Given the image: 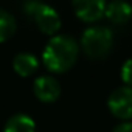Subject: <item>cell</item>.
Segmentation results:
<instances>
[{"mask_svg": "<svg viewBox=\"0 0 132 132\" xmlns=\"http://www.w3.org/2000/svg\"><path fill=\"white\" fill-rule=\"evenodd\" d=\"M79 44L69 34H56L50 37L42 51V62L50 73L61 75L69 72L79 57Z\"/></svg>", "mask_w": 132, "mask_h": 132, "instance_id": "1", "label": "cell"}, {"mask_svg": "<svg viewBox=\"0 0 132 132\" xmlns=\"http://www.w3.org/2000/svg\"><path fill=\"white\" fill-rule=\"evenodd\" d=\"M81 51L92 61L106 59L113 48V33L103 25H93L84 30L79 40Z\"/></svg>", "mask_w": 132, "mask_h": 132, "instance_id": "2", "label": "cell"}, {"mask_svg": "<svg viewBox=\"0 0 132 132\" xmlns=\"http://www.w3.org/2000/svg\"><path fill=\"white\" fill-rule=\"evenodd\" d=\"M22 11L47 36L53 37L61 30L62 22L59 13L42 0H25L22 3Z\"/></svg>", "mask_w": 132, "mask_h": 132, "instance_id": "3", "label": "cell"}, {"mask_svg": "<svg viewBox=\"0 0 132 132\" xmlns=\"http://www.w3.org/2000/svg\"><path fill=\"white\" fill-rule=\"evenodd\" d=\"M107 109L117 120L132 121V87H117L107 98Z\"/></svg>", "mask_w": 132, "mask_h": 132, "instance_id": "4", "label": "cell"}, {"mask_svg": "<svg viewBox=\"0 0 132 132\" xmlns=\"http://www.w3.org/2000/svg\"><path fill=\"white\" fill-rule=\"evenodd\" d=\"M61 92H62V89H61L59 81L51 75L37 76L33 82V93L44 104L56 103L61 96Z\"/></svg>", "mask_w": 132, "mask_h": 132, "instance_id": "5", "label": "cell"}, {"mask_svg": "<svg viewBox=\"0 0 132 132\" xmlns=\"http://www.w3.org/2000/svg\"><path fill=\"white\" fill-rule=\"evenodd\" d=\"M76 17L86 23H95L104 16L107 0H72Z\"/></svg>", "mask_w": 132, "mask_h": 132, "instance_id": "6", "label": "cell"}, {"mask_svg": "<svg viewBox=\"0 0 132 132\" xmlns=\"http://www.w3.org/2000/svg\"><path fill=\"white\" fill-rule=\"evenodd\" d=\"M104 17L115 25L127 23L132 17V5L127 0H110L107 2Z\"/></svg>", "mask_w": 132, "mask_h": 132, "instance_id": "7", "label": "cell"}, {"mask_svg": "<svg viewBox=\"0 0 132 132\" xmlns=\"http://www.w3.org/2000/svg\"><path fill=\"white\" fill-rule=\"evenodd\" d=\"M37 69H39V59L33 53L22 51L13 57V70L22 78H28L34 75Z\"/></svg>", "mask_w": 132, "mask_h": 132, "instance_id": "8", "label": "cell"}, {"mask_svg": "<svg viewBox=\"0 0 132 132\" xmlns=\"http://www.w3.org/2000/svg\"><path fill=\"white\" fill-rule=\"evenodd\" d=\"M2 132H36V121L28 113L19 112L5 121Z\"/></svg>", "mask_w": 132, "mask_h": 132, "instance_id": "9", "label": "cell"}, {"mask_svg": "<svg viewBox=\"0 0 132 132\" xmlns=\"http://www.w3.org/2000/svg\"><path fill=\"white\" fill-rule=\"evenodd\" d=\"M16 30H17V23L13 14L0 8V44L10 40L14 36Z\"/></svg>", "mask_w": 132, "mask_h": 132, "instance_id": "10", "label": "cell"}, {"mask_svg": "<svg viewBox=\"0 0 132 132\" xmlns=\"http://www.w3.org/2000/svg\"><path fill=\"white\" fill-rule=\"evenodd\" d=\"M120 76H121V81L124 82V86L132 87V57L124 61V64L121 65Z\"/></svg>", "mask_w": 132, "mask_h": 132, "instance_id": "11", "label": "cell"}, {"mask_svg": "<svg viewBox=\"0 0 132 132\" xmlns=\"http://www.w3.org/2000/svg\"><path fill=\"white\" fill-rule=\"evenodd\" d=\"M112 132H132V121H121L112 129Z\"/></svg>", "mask_w": 132, "mask_h": 132, "instance_id": "12", "label": "cell"}]
</instances>
